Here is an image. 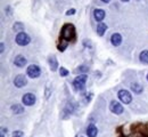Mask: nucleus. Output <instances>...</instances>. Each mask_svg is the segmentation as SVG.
Returning <instances> with one entry per match:
<instances>
[{
    "label": "nucleus",
    "mask_w": 148,
    "mask_h": 137,
    "mask_svg": "<svg viewBox=\"0 0 148 137\" xmlns=\"http://www.w3.org/2000/svg\"><path fill=\"white\" fill-rule=\"evenodd\" d=\"M110 110H111L112 113H114V114H116V116L122 114L123 111H124L122 104H121L120 102H117V101H112L111 104H110Z\"/></svg>",
    "instance_id": "nucleus-6"
},
{
    "label": "nucleus",
    "mask_w": 148,
    "mask_h": 137,
    "mask_svg": "<svg viewBox=\"0 0 148 137\" xmlns=\"http://www.w3.org/2000/svg\"><path fill=\"white\" fill-rule=\"evenodd\" d=\"M129 137H145L144 135H141V134H138V133H136V134H132V135H130Z\"/></svg>",
    "instance_id": "nucleus-25"
},
{
    "label": "nucleus",
    "mask_w": 148,
    "mask_h": 137,
    "mask_svg": "<svg viewBox=\"0 0 148 137\" xmlns=\"http://www.w3.org/2000/svg\"><path fill=\"white\" fill-rule=\"evenodd\" d=\"M146 78H147V81H148V73H147V77H146Z\"/></svg>",
    "instance_id": "nucleus-29"
},
{
    "label": "nucleus",
    "mask_w": 148,
    "mask_h": 137,
    "mask_svg": "<svg viewBox=\"0 0 148 137\" xmlns=\"http://www.w3.org/2000/svg\"><path fill=\"white\" fill-rule=\"evenodd\" d=\"M130 88H131V90H132L134 94H137V95H139V94H141V93L144 92V87L141 86L140 82H133V83H131Z\"/></svg>",
    "instance_id": "nucleus-13"
},
{
    "label": "nucleus",
    "mask_w": 148,
    "mask_h": 137,
    "mask_svg": "<svg viewBox=\"0 0 148 137\" xmlns=\"http://www.w3.org/2000/svg\"><path fill=\"white\" fill-rule=\"evenodd\" d=\"M48 63H49V67L51 71L55 72L56 70L58 69V62H57V59H56L55 55H50L48 57Z\"/></svg>",
    "instance_id": "nucleus-14"
},
{
    "label": "nucleus",
    "mask_w": 148,
    "mask_h": 137,
    "mask_svg": "<svg viewBox=\"0 0 148 137\" xmlns=\"http://www.w3.org/2000/svg\"><path fill=\"white\" fill-rule=\"evenodd\" d=\"M75 36V29H74L73 24H65L62 29V39L67 41H71Z\"/></svg>",
    "instance_id": "nucleus-1"
},
{
    "label": "nucleus",
    "mask_w": 148,
    "mask_h": 137,
    "mask_svg": "<svg viewBox=\"0 0 148 137\" xmlns=\"http://www.w3.org/2000/svg\"><path fill=\"white\" fill-rule=\"evenodd\" d=\"M111 43L115 47L120 46L122 43V36L120 33H113L111 37Z\"/></svg>",
    "instance_id": "nucleus-11"
},
{
    "label": "nucleus",
    "mask_w": 148,
    "mask_h": 137,
    "mask_svg": "<svg viewBox=\"0 0 148 137\" xmlns=\"http://www.w3.org/2000/svg\"><path fill=\"white\" fill-rule=\"evenodd\" d=\"M121 1H122V2H129L130 0H121Z\"/></svg>",
    "instance_id": "nucleus-28"
},
{
    "label": "nucleus",
    "mask_w": 148,
    "mask_h": 137,
    "mask_svg": "<svg viewBox=\"0 0 148 137\" xmlns=\"http://www.w3.org/2000/svg\"><path fill=\"white\" fill-rule=\"evenodd\" d=\"M82 74H87V72L89 71V67L88 66H86V65H81V66H79V69H77Z\"/></svg>",
    "instance_id": "nucleus-20"
},
{
    "label": "nucleus",
    "mask_w": 148,
    "mask_h": 137,
    "mask_svg": "<svg viewBox=\"0 0 148 137\" xmlns=\"http://www.w3.org/2000/svg\"><path fill=\"white\" fill-rule=\"evenodd\" d=\"M74 14H75V9H74V8H72V9H70V10H67V12H66V15H67V16H70V15H74Z\"/></svg>",
    "instance_id": "nucleus-23"
},
{
    "label": "nucleus",
    "mask_w": 148,
    "mask_h": 137,
    "mask_svg": "<svg viewBox=\"0 0 148 137\" xmlns=\"http://www.w3.org/2000/svg\"><path fill=\"white\" fill-rule=\"evenodd\" d=\"M49 94H50V88L47 87L46 88V98H49Z\"/></svg>",
    "instance_id": "nucleus-24"
},
{
    "label": "nucleus",
    "mask_w": 148,
    "mask_h": 137,
    "mask_svg": "<svg viewBox=\"0 0 148 137\" xmlns=\"http://www.w3.org/2000/svg\"><path fill=\"white\" fill-rule=\"evenodd\" d=\"M0 46H1V54H2V53H3V50H5V43H3V42H1V43H0Z\"/></svg>",
    "instance_id": "nucleus-26"
},
{
    "label": "nucleus",
    "mask_w": 148,
    "mask_h": 137,
    "mask_svg": "<svg viewBox=\"0 0 148 137\" xmlns=\"http://www.w3.org/2000/svg\"><path fill=\"white\" fill-rule=\"evenodd\" d=\"M14 85L17 88H23V87H25L27 85V79L24 74H18L14 79Z\"/></svg>",
    "instance_id": "nucleus-8"
},
{
    "label": "nucleus",
    "mask_w": 148,
    "mask_h": 137,
    "mask_svg": "<svg viewBox=\"0 0 148 137\" xmlns=\"http://www.w3.org/2000/svg\"><path fill=\"white\" fill-rule=\"evenodd\" d=\"M12 136L13 137H24V133H23L22 130H15V131H13Z\"/></svg>",
    "instance_id": "nucleus-21"
},
{
    "label": "nucleus",
    "mask_w": 148,
    "mask_h": 137,
    "mask_svg": "<svg viewBox=\"0 0 148 137\" xmlns=\"http://www.w3.org/2000/svg\"><path fill=\"white\" fill-rule=\"evenodd\" d=\"M107 31V25L105 24V23H99L98 25H97V29H96V32H97V34L99 36V37H103L104 34H105V32Z\"/></svg>",
    "instance_id": "nucleus-15"
},
{
    "label": "nucleus",
    "mask_w": 148,
    "mask_h": 137,
    "mask_svg": "<svg viewBox=\"0 0 148 137\" xmlns=\"http://www.w3.org/2000/svg\"><path fill=\"white\" fill-rule=\"evenodd\" d=\"M117 97L123 104H130L131 101H132V95L127 89H120L119 93H117Z\"/></svg>",
    "instance_id": "nucleus-5"
},
{
    "label": "nucleus",
    "mask_w": 148,
    "mask_h": 137,
    "mask_svg": "<svg viewBox=\"0 0 148 137\" xmlns=\"http://www.w3.org/2000/svg\"><path fill=\"white\" fill-rule=\"evenodd\" d=\"M26 74H27L29 78L36 79V78H38V77H40L41 70H40V67L38 66L37 64H31V65H29L27 69H26Z\"/></svg>",
    "instance_id": "nucleus-4"
},
{
    "label": "nucleus",
    "mask_w": 148,
    "mask_h": 137,
    "mask_svg": "<svg viewBox=\"0 0 148 137\" xmlns=\"http://www.w3.org/2000/svg\"><path fill=\"white\" fill-rule=\"evenodd\" d=\"M88 80V76L87 74H79L77 77H75L73 80V87L76 92H81L86 88V83Z\"/></svg>",
    "instance_id": "nucleus-2"
},
{
    "label": "nucleus",
    "mask_w": 148,
    "mask_h": 137,
    "mask_svg": "<svg viewBox=\"0 0 148 137\" xmlns=\"http://www.w3.org/2000/svg\"><path fill=\"white\" fill-rule=\"evenodd\" d=\"M7 136V128L1 127V133H0V137H6Z\"/></svg>",
    "instance_id": "nucleus-22"
},
{
    "label": "nucleus",
    "mask_w": 148,
    "mask_h": 137,
    "mask_svg": "<svg viewBox=\"0 0 148 137\" xmlns=\"http://www.w3.org/2000/svg\"><path fill=\"white\" fill-rule=\"evenodd\" d=\"M15 41L16 43L21 46V47H24V46H27L30 42H31V38L27 33L25 32H21V33H17L16 38H15Z\"/></svg>",
    "instance_id": "nucleus-3"
},
{
    "label": "nucleus",
    "mask_w": 148,
    "mask_h": 137,
    "mask_svg": "<svg viewBox=\"0 0 148 137\" xmlns=\"http://www.w3.org/2000/svg\"><path fill=\"white\" fill-rule=\"evenodd\" d=\"M24 24L22 23V22H16V23H14V25H13V30L15 31V32H17V33H21V32H24Z\"/></svg>",
    "instance_id": "nucleus-17"
},
{
    "label": "nucleus",
    "mask_w": 148,
    "mask_h": 137,
    "mask_svg": "<svg viewBox=\"0 0 148 137\" xmlns=\"http://www.w3.org/2000/svg\"><path fill=\"white\" fill-rule=\"evenodd\" d=\"M105 16H106V13H105L104 9H101V8H96V9L93 10V19H95L96 22L101 23L103 20L105 19Z\"/></svg>",
    "instance_id": "nucleus-9"
},
{
    "label": "nucleus",
    "mask_w": 148,
    "mask_h": 137,
    "mask_svg": "<svg viewBox=\"0 0 148 137\" xmlns=\"http://www.w3.org/2000/svg\"><path fill=\"white\" fill-rule=\"evenodd\" d=\"M10 110H12V112L15 113V114H22V113L24 112V107H23L21 104H13V105L10 106Z\"/></svg>",
    "instance_id": "nucleus-16"
},
{
    "label": "nucleus",
    "mask_w": 148,
    "mask_h": 137,
    "mask_svg": "<svg viewBox=\"0 0 148 137\" xmlns=\"http://www.w3.org/2000/svg\"><path fill=\"white\" fill-rule=\"evenodd\" d=\"M97 134H98V128L96 125L93 123H90L87 128V135L88 137H97Z\"/></svg>",
    "instance_id": "nucleus-12"
},
{
    "label": "nucleus",
    "mask_w": 148,
    "mask_h": 137,
    "mask_svg": "<svg viewBox=\"0 0 148 137\" xmlns=\"http://www.w3.org/2000/svg\"><path fill=\"white\" fill-rule=\"evenodd\" d=\"M36 101H37L36 95L32 94V93H26V94L23 95V97H22L23 104L26 105V106H32V105H34V104H36Z\"/></svg>",
    "instance_id": "nucleus-7"
},
{
    "label": "nucleus",
    "mask_w": 148,
    "mask_h": 137,
    "mask_svg": "<svg viewBox=\"0 0 148 137\" xmlns=\"http://www.w3.org/2000/svg\"><path fill=\"white\" fill-rule=\"evenodd\" d=\"M139 59H140L141 63L148 65V50H143L139 55Z\"/></svg>",
    "instance_id": "nucleus-18"
},
{
    "label": "nucleus",
    "mask_w": 148,
    "mask_h": 137,
    "mask_svg": "<svg viewBox=\"0 0 148 137\" xmlns=\"http://www.w3.org/2000/svg\"><path fill=\"white\" fill-rule=\"evenodd\" d=\"M101 1H103L104 3H110V2H111V0H101Z\"/></svg>",
    "instance_id": "nucleus-27"
},
{
    "label": "nucleus",
    "mask_w": 148,
    "mask_h": 137,
    "mask_svg": "<svg viewBox=\"0 0 148 137\" xmlns=\"http://www.w3.org/2000/svg\"><path fill=\"white\" fill-rule=\"evenodd\" d=\"M80 137H83V136H80Z\"/></svg>",
    "instance_id": "nucleus-30"
},
{
    "label": "nucleus",
    "mask_w": 148,
    "mask_h": 137,
    "mask_svg": "<svg viewBox=\"0 0 148 137\" xmlns=\"http://www.w3.org/2000/svg\"><path fill=\"white\" fill-rule=\"evenodd\" d=\"M14 64L17 66V67H24L26 64H27V59H25L23 55H17L15 59H14Z\"/></svg>",
    "instance_id": "nucleus-10"
},
{
    "label": "nucleus",
    "mask_w": 148,
    "mask_h": 137,
    "mask_svg": "<svg viewBox=\"0 0 148 137\" xmlns=\"http://www.w3.org/2000/svg\"><path fill=\"white\" fill-rule=\"evenodd\" d=\"M69 70L67 69H65V67H63V66H60V69H59V76L60 77H67L69 76Z\"/></svg>",
    "instance_id": "nucleus-19"
}]
</instances>
